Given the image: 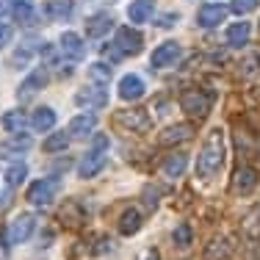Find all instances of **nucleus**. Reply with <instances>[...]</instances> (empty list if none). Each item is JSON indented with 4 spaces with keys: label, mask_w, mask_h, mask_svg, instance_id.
<instances>
[{
    "label": "nucleus",
    "mask_w": 260,
    "mask_h": 260,
    "mask_svg": "<svg viewBox=\"0 0 260 260\" xmlns=\"http://www.w3.org/2000/svg\"><path fill=\"white\" fill-rule=\"evenodd\" d=\"M61 50L70 55V58H83L86 47H83V39L78 34H64L61 36Z\"/></svg>",
    "instance_id": "obj_23"
},
{
    "label": "nucleus",
    "mask_w": 260,
    "mask_h": 260,
    "mask_svg": "<svg viewBox=\"0 0 260 260\" xmlns=\"http://www.w3.org/2000/svg\"><path fill=\"white\" fill-rule=\"evenodd\" d=\"M177 58H180V45H177V42H164V45H158L155 50H152L150 64H152V70H164V67L175 64Z\"/></svg>",
    "instance_id": "obj_8"
},
{
    "label": "nucleus",
    "mask_w": 260,
    "mask_h": 260,
    "mask_svg": "<svg viewBox=\"0 0 260 260\" xmlns=\"http://www.w3.org/2000/svg\"><path fill=\"white\" fill-rule=\"evenodd\" d=\"M185 164H188V158L183 155V152H175V155H169L164 160V166H160V172H164L169 180H175V177H180L185 172Z\"/></svg>",
    "instance_id": "obj_20"
},
{
    "label": "nucleus",
    "mask_w": 260,
    "mask_h": 260,
    "mask_svg": "<svg viewBox=\"0 0 260 260\" xmlns=\"http://www.w3.org/2000/svg\"><path fill=\"white\" fill-rule=\"evenodd\" d=\"M3 127L6 130H22L25 127V114H22V111H9V114L3 116Z\"/></svg>",
    "instance_id": "obj_31"
},
{
    "label": "nucleus",
    "mask_w": 260,
    "mask_h": 260,
    "mask_svg": "<svg viewBox=\"0 0 260 260\" xmlns=\"http://www.w3.org/2000/svg\"><path fill=\"white\" fill-rule=\"evenodd\" d=\"M75 103L83 105V108H103L108 103V94L103 89H80L75 94Z\"/></svg>",
    "instance_id": "obj_14"
},
{
    "label": "nucleus",
    "mask_w": 260,
    "mask_h": 260,
    "mask_svg": "<svg viewBox=\"0 0 260 260\" xmlns=\"http://www.w3.org/2000/svg\"><path fill=\"white\" fill-rule=\"evenodd\" d=\"M25 175H28V166L25 164H14V166L6 169V183H9L11 188H17V185L25 180Z\"/></svg>",
    "instance_id": "obj_28"
},
{
    "label": "nucleus",
    "mask_w": 260,
    "mask_h": 260,
    "mask_svg": "<svg viewBox=\"0 0 260 260\" xmlns=\"http://www.w3.org/2000/svg\"><path fill=\"white\" fill-rule=\"evenodd\" d=\"M36 230V216L34 213H20L3 233V244H25Z\"/></svg>",
    "instance_id": "obj_3"
},
{
    "label": "nucleus",
    "mask_w": 260,
    "mask_h": 260,
    "mask_svg": "<svg viewBox=\"0 0 260 260\" xmlns=\"http://www.w3.org/2000/svg\"><path fill=\"white\" fill-rule=\"evenodd\" d=\"M94 127H97V116H94V114H80V116H75V119L70 122V130H67V136L83 139V136H89Z\"/></svg>",
    "instance_id": "obj_13"
},
{
    "label": "nucleus",
    "mask_w": 260,
    "mask_h": 260,
    "mask_svg": "<svg viewBox=\"0 0 260 260\" xmlns=\"http://www.w3.org/2000/svg\"><path fill=\"white\" fill-rule=\"evenodd\" d=\"M249 36H252L249 22H235V25L227 28V42H230L233 47H244L246 42H249Z\"/></svg>",
    "instance_id": "obj_22"
},
{
    "label": "nucleus",
    "mask_w": 260,
    "mask_h": 260,
    "mask_svg": "<svg viewBox=\"0 0 260 260\" xmlns=\"http://www.w3.org/2000/svg\"><path fill=\"white\" fill-rule=\"evenodd\" d=\"M28 202H30V205H36V208L50 205V202H53V185L47 180H36L28 188Z\"/></svg>",
    "instance_id": "obj_12"
},
{
    "label": "nucleus",
    "mask_w": 260,
    "mask_h": 260,
    "mask_svg": "<svg viewBox=\"0 0 260 260\" xmlns=\"http://www.w3.org/2000/svg\"><path fill=\"white\" fill-rule=\"evenodd\" d=\"M47 78H50V75H47V70H36V72H30L28 80L20 86V100H28V97H34L36 91H39L42 86L47 83Z\"/></svg>",
    "instance_id": "obj_16"
},
{
    "label": "nucleus",
    "mask_w": 260,
    "mask_h": 260,
    "mask_svg": "<svg viewBox=\"0 0 260 260\" xmlns=\"http://www.w3.org/2000/svg\"><path fill=\"white\" fill-rule=\"evenodd\" d=\"M11 42V28L9 25H0V47H6Z\"/></svg>",
    "instance_id": "obj_36"
},
{
    "label": "nucleus",
    "mask_w": 260,
    "mask_h": 260,
    "mask_svg": "<svg viewBox=\"0 0 260 260\" xmlns=\"http://www.w3.org/2000/svg\"><path fill=\"white\" fill-rule=\"evenodd\" d=\"M30 125L36 130H50L55 125V111L47 108V105H42V108L34 111V116H30Z\"/></svg>",
    "instance_id": "obj_24"
},
{
    "label": "nucleus",
    "mask_w": 260,
    "mask_h": 260,
    "mask_svg": "<svg viewBox=\"0 0 260 260\" xmlns=\"http://www.w3.org/2000/svg\"><path fill=\"white\" fill-rule=\"evenodd\" d=\"M141 260H160V255H158V249H147V255Z\"/></svg>",
    "instance_id": "obj_38"
},
{
    "label": "nucleus",
    "mask_w": 260,
    "mask_h": 260,
    "mask_svg": "<svg viewBox=\"0 0 260 260\" xmlns=\"http://www.w3.org/2000/svg\"><path fill=\"white\" fill-rule=\"evenodd\" d=\"M116 125H122L125 130H133V133H147L152 122L144 108H130V111H119L116 114Z\"/></svg>",
    "instance_id": "obj_6"
},
{
    "label": "nucleus",
    "mask_w": 260,
    "mask_h": 260,
    "mask_svg": "<svg viewBox=\"0 0 260 260\" xmlns=\"http://www.w3.org/2000/svg\"><path fill=\"white\" fill-rule=\"evenodd\" d=\"M255 160H257V166H260V147H255Z\"/></svg>",
    "instance_id": "obj_40"
},
{
    "label": "nucleus",
    "mask_w": 260,
    "mask_h": 260,
    "mask_svg": "<svg viewBox=\"0 0 260 260\" xmlns=\"http://www.w3.org/2000/svg\"><path fill=\"white\" fill-rule=\"evenodd\" d=\"M180 105H183V111L188 116H194V119H205L208 116V111H210V97L208 94H202V91H183V97H180Z\"/></svg>",
    "instance_id": "obj_4"
},
{
    "label": "nucleus",
    "mask_w": 260,
    "mask_h": 260,
    "mask_svg": "<svg viewBox=\"0 0 260 260\" xmlns=\"http://www.w3.org/2000/svg\"><path fill=\"white\" fill-rule=\"evenodd\" d=\"M105 3H108V0H105Z\"/></svg>",
    "instance_id": "obj_41"
},
{
    "label": "nucleus",
    "mask_w": 260,
    "mask_h": 260,
    "mask_svg": "<svg viewBox=\"0 0 260 260\" xmlns=\"http://www.w3.org/2000/svg\"><path fill=\"white\" fill-rule=\"evenodd\" d=\"M257 188V172L249 169V166H238L233 172V180H230V191L235 197H246Z\"/></svg>",
    "instance_id": "obj_5"
},
{
    "label": "nucleus",
    "mask_w": 260,
    "mask_h": 260,
    "mask_svg": "<svg viewBox=\"0 0 260 260\" xmlns=\"http://www.w3.org/2000/svg\"><path fill=\"white\" fill-rule=\"evenodd\" d=\"M11 14L17 22H28L34 17V0H14L11 3Z\"/></svg>",
    "instance_id": "obj_25"
},
{
    "label": "nucleus",
    "mask_w": 260,
    "mask_h": 260,
    "mask_svg": "<svg viewBox=\"0 0 260 260\" xmlns=\"http://www.w3.org/2000/svg\"><path fill=\"white\" fill-rule=\"evenodd\" d=\"M141 45H144V39H141L139 30H133V28H119L116 30V45L114 47H119L122 55H136L141 50Z\"/></svg>",
    "instance_id": "obj_9"
},
{
    "label": "nucleus",
    "mask_w": 260,
    "mask_h": 260,
    "mask_svg": "<svg viewBox=\"0 0 260 260\" xmlns=\"http://www.w3.org/2000/svg\"><path fill=\"white\" fill-rule=\"evenodd\" d=\"M9 9H11V0H0V17H3Z\"/></svg>",
    "instance_id": "obj_39"
},
{
    "label": "nucleus",
    "mask_w": 260,
    "mask_h": 260,
    "mask_svg": "<svg viewBox=\"0 0 260 260\" xmlns=\"http://www.w3.org/2000/svg\"><path fill=\"white\" fill-rule=\"evenodd\" d=\"M169 22H177V14H164L158 20V28H169Z\"/></svg>",
    "instance_id": "obj_37"
},
{
    "label": "nucleus",
    "mask_w": 260,
    "mask_h": 260,
    "mask_svg": "<svg viewBox=\"0 0 260 260\" xmlns=\"http://www.w3.org/2000/svg\"><path fill=\"white\" fill-rule=\"evenodd\" d=\"M152 11H155V3L152 0H133L127 9V17L133 22H147L152 17Z\"/></svg>",
    "instance_id": "obj_19"
},
{
    "label": "nucleus",
    "mask_w": 260,
    "mask_h": 260,
    "mask_svg": "<svg viewBox=\"0 0 260 260\" xmlns=\"http://www.w3.org/2000/svg\"><path fill=\"white\" fill-rule=\"evenodd\" d=\"M47 14L53 20H64V17L72 14V0H50L47 3Z\"/></svg>",
    "instance_id": "obj_26"
},
{
    "label": "nucleus",
    "mask_w": 260,
    "mask_h": 260,
    "mask_svg": "<svg viewBox=\"0 0 260 260\" xmlns=\"http://www.w3.org/2000/svg\"><path fill=\"white\" fill-rule=\"evenodd\" d=\"M221 166H224V133H221V127H213L200 150V158H197V177L213 180L221 172Z\"/></svg>",
    "instance_id": "obj_1"
},
{
    "label": "nucleus",
    "mask_w": 260,
    "mask_h": 260,
    "mask_svg": "<svg viewBox=\"0 0 260 260\" xmlns=\"http://www.w3.org/2000/svg\"><path fill=\"white\" fill-rule=\"evenodd\" d=\"M224 17H227V9L221 3H205L200 9V14H197V22L202 28H213V25H221Z\"/></svg>",
    "instance_id": "obj_10"
},
{
    "label": "nucleus",
    "mask_w": 260,
    "mask_h": 260,
    "mask_svg": "<svg viewBox=\"0 0 260 260\" xmlns=\"http://www.w3.org/2000/svg\"><path fill=\"white\" fill-rule=\"evenodd\" d=\"M67 144H70V136L67 133H53L50 139L45 141V150L47 152H58V150H67Z\"/></svg>",
    "instance_id": "obj_32"
},
{
    "label": "nucleus",
    "mask_w": 260,
    "mask_h": 260,
    "mask_svg": "<svg viewBox=\"0 0 260 260\" xmlns=\"http://www.w3.org/2000/svg\"><path fill=\"white\" fill-rule=\"evenodd\" d=\"M89 75H91V80H97V83H105V80H111V67L108 64H91Z\"/></svg>",
    "instance_id": "obj_33"
},
{
    "label": "nucleus",
    "mask_w": 260,
    "mask_h": 260,
    "mask_svg": "<svg viewBox=\"0 0 260 260\" xmlns=\"http://www.w3.org/2000/svg\"><path fill=\"white\" fill-rule=\"evenodd\" d=\"M141 230V213L136 208H127L125 213L119 216V233L122 235H136Z\"/></svg>",
    "instance_id": "obj_18"
},
{
    "label": "nucleus",
    "mask_w": 260,
    "mask_h": 260,
    "mask_svg": "<svg viewBox=\"0 0 260 260\" xmlns=\"http://www.w3.org/2000/svg\"><path fill=\"white\" fill-rule=\"evenodd\" d=\"M144 94V80L136 75H125L119 80V97L122 100H139Z\"/></svg>",
    "instance_id": "obj_15"
},
{
    "label": "nucleus",
    "mask_w": 260,
    "mask_h": 260,
    "mask_svg": "<svg viewBox=\"0 0 260 260\" xmlns=\"http://www.w3.org/2000/svg\"><path fill=\"white\" fill-rule=\"evenodd\" d=\"M114 252V241L111 238H97V244H94V249H91V255H111Z\"/></svg>",
    "instance_id": "obj_35"
},
{
    "label": "nucleus",
    "mask_w": 260,
    "mask_h": 260,
    "mask_svg": "<svg viewBox=\"0 0 260 260\" xmlns=\"http://www.w3.org/2000/svg\"><path fill=\"white\" fill-rule=\"evenodd\" d=\"M241 230H244L246 241H249V255L260 257V210H252V213L246 216Z\"/></svg>",
    "instance_id": "obj_7"
},
{
    "label": "nucleus",
    "mask_w": 260,
    "mask_h": 260,
    "mask_svg": "<svg viewBox=\"0 0 260 260\" xmlns=\"http://www.w3.org/2000/svg\"><path fill=\"white\" fill-rule=\"evenodd\" d=\"M257 70H260V53H252V55H246V58L238 64V75H244V78L255 75Z\"/></svg>",
    "instance_id": "obj_30"
},
{
    "label": "nucleus",
    "mask_w": 260,
    "mask_h": 260,
    "mask_svg": "<svg viewBox=\"0 0 260 260\" xmlns=\"http://www.w3.org/2000/svg\"><path fill=\"white\" fill-rule=\"evenodd\" d=\"M111 25H114V17L111 14H97V17H91V20L86 22V34L94 36V39H100V36H105L111 30Z\"/></svg>",
    "instance_id": "obj_21"
},
{
    "label": "nucleus",
    "mask_w": 260,
    "mask_h": 260,
    "mask_svg": "<svg viewBox=\"0 0 260 260\" xmlns=\"http://www.w3.org/2000/svg\"><path fill=\"white\" fill-rule=\"evenodd\" d=\"M191 136H194L191 125H172L160 133V144H180V141L191 139Z\"/></svg>",
    "instance_id": "obj_17"
},
{
    "label": "nucleus",
    "mask_w": 260,
    "mask_h": 260,
    "mask_svg": "<svg viewBox=\"0 0 260 260\" xmlns=\"http://www.w3.org/2000/svg\"><path fill=\"white\" fill-rule=\"evenodd\" d=\"M257 3L260 0H233V14H249V11H255L257 9Z\"/></svg>",
    "instance_id": "obj_34"
},
{
    "label": "nucleus",
    "mask_w": 260,
    "mask_h": 260,
    "mask_svg": "<svg viewBox=\"0 0 260 260\" xmlns=\"http://www.w3.org/2000/svg\"><path fill=\"white\" fill-rule=\"evenodd\" d=\"M105 150H108V136H97L94 139V144H91V150L86 152L83 158H80V164H78V175L80 177H94L97 172L103 169V164H105Z\"/></svg>",
    "instance_id": "obj_2"
},
{
    "label": "nucleus",
    "mask_w": 260,
    "mask_h": 260,
    "mask_svg": "<svg viewBox=\"0 0 260 260\" xmlns=\"http://www.w3.org/2000/svg\"><path fill=\"white\" fill-rule=\"evenodd\" d=\"M172 241H175V246L185 249V246H191V241H194V233H191L188 224H177L175 233H172Z\"/></svg>",
    "instance_id": "obj_29"
},
{
    "label": "nucleus",
    "mask_w": 260,
    "mask_h": 260,
    "mask_svg": "<svg viewBox=\"0 0 260 260\" xmlns=\"http://www.w3.org/2000/svg\"><path fill=\"white\" fill-rule=\"evenodd\" d=\"M3 150L6 152H25V150H30V136L17 133L14 139H6L3 141Z\"/></svg>",
    "instance_id": "obj_27"
},
{
    "label": "nucleus",
    "mask_w": 260,
    "mask_h": 260,
    "mask_svg": "<svg viewBox=\"0 0 260 260\" xmlns=\"http://www.w3.org/2000/svg\"><path fill=\"white\" fill-rule=\"evenodd\" d=\"M230 255H233V244L224 238V235H216V238L208 241L205 260H230Z\"/></svg>",
    "instance_id": "obj_11"
}]
</instances>
